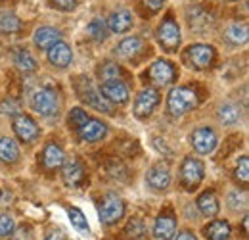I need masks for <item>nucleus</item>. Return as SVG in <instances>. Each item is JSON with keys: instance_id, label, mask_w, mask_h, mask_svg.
Wrapping results in <instances>:
<instances>
[{"instance_id": "nucleus-1", "label": "nucleus", "mask_w": 249, "mask_h": 240, "mask_svg": "<svg viewBox=\"0 0 249 240\" xmlns=\"http://www.w3.org/2000/svg\"><path fill=\"white\" fill-rule=\"evenodd\" d=\"M197 104H199L197 92L192 87H177L169 92V98H167L169 114L175 118H180L188 112H192L194 108H197Z\"/></svg>"}, {"instance_id": "nucleus-2", "label": "nucleus", "mask_w": 249, "mask_h": 240, "mask_svg": "<svg viewBox=\"0 0 249 240\" xmlns=\"http://www.w3.org/2000/svg\"><path fill=\"white\" fill-rule=\"evenodd\" d=\"M75 87H77L79 96L83 98V102H87L90 108L102 112V114H111V112H113V110H111V104L104 98V94L100 92V89L94 87L90 79H87V77L81 75V77L75 81Z\"/></svg>"}, {"instance_id": "nucleus-3", "label": "nucleus", "mask_w": 249, "mask_h": 240, "mask_svg": "<svg viewBox=\"0 0 249 240\" xmlns=\"http://www.w3.org/2000/svg\"><path fill=\"white\" fill-rule=\"evenodd\" d=\"M157 42L167 50V52H175L180 46V27L175 21L173 16H167L156 31Z\"/></svg>"}, {"instance_id": "nucleus-4", "label": "nucleus", "mask_w": 249, "mask_h": 240, "mask_svg": "<svg viewBox=\"0 0 249 240\" xmlns=\"http://www.w3.org/2000/svg\"><path fill=\"white\" fill-rule=\"evenodd\" d=\"M31 106L36 114L50 118V116H54V114L58 112V108H60V98H58L56 90L42 87V89H36L33 92Z\"/></svg>"}, {"instance_id": "nucleus-5", "label": "nucleus", "mask_w": 249, "mask_h": 240, "mask_svg": "<svg viewBox=\"0 0 249 240\" xmlns=\"http://www.w3.org/2000/svg\"><path fill=\"white\" fill-rule=\"evenodd\" d=\"M215 58L217 52L211 44H192L184 54V60L196 69H209L215 63Z\"/></svg>"}, {"instance_id": "nucleus-6", "label": "nucleus", "mask_w": 249, "mask_h": 240, "mask_svg": "<svg viewBox=\"0 0 249 240\" xmlns=\"http://www.w3.org/2000/svg\"><path fill=\"white\" fill-rule=\"evenodd\" d=\"M100 221L104 225H115L124 215V202L117 194H107L100 204Z\"/></svg>"}, {"instance_id": "nucleus-7", "label": "nucleus", "mask_w": 249, "mask_h": 240, "mask_svg": "<svg viewBox=\"0 0 249 240\" xmlns=\"http://www.w3.org/2000/svg\"><path fill=\"white\" fill-rule=\"evenodd\" d=\"M150 81L156 87H169L171 83H175L177 79V69L169 60H156L150 67Z\"/></svg>"}, {"instance_id": "nucleus-8", "label": "nucleus", "mask_w": 249, "mask_h": 240, "mask_svg": "<svg viewBox=\"0 0 249 240\" xmlns=\"http://www.w3.org/2000/svg\"><path fill=\"white\" fill-rule=\"evenodd\" d=\"M203 163L197 158H186L180 167V179L186 190H194L203 180Z\"/></svg>"}, {"instance_id": "nucleus-9", "label": "nucleus", "mask_w": 249, "mask_h": 240, "mask_svg": "<svg viewBox=\"0 0 249 240\" xmlns=\"http://www.w3.org/2000/svg\"><path fill=\"white\" fill-rule=\"evenodd\" d=\"M159 104V94L156 89H144L134 102V116L138 120H148Z\"/></svg>"}, {"instance_id": "nucleus-10", "label": "nucleus", "mask_w": 249, "mask_h": 240, "mask_svg": "<svg viewBox=\"0 0 249 240\" xmlns=\"http://www.w3.org/2000/svg\"><path fill=\"white\" fill-rule=\"evenodd\" d=\"M14 133L23 142H35L40 135V129H38V125L35 123L33 118L25 116V114H19V116L14 118Z\"/></svg>"}, {"instance_id": "nucleus-11", "label": "nucleus", "mask_w": 249, "mask_h": 240, "mask_svg": "<svg viewBox=\"0 0 249 240\" xmlns=\"http://www.w3.org/2000/svg\"><path fill=\"white\" fill-rule=\"evenodd\" d=\"M142 50H144V40L140 37H126L117 44L113 54L123 61H134L142 54Z\"/></svg>"}, {"instance_id": "nucleus-12", "label": "nucleus", "mask_w": 249, "mask_h": 240, "mask_svg": "<svg viewBox=\"0 0 249 240\" xmlns=\"http://www.w3.org/2000/svg\"><path fill=\"white\" fill-rule=\"evenodd\" d=\"M192 146L199 154H211L217 146V133L209 127H199L192 135Z\"/></svg>"}, {"instance_id": "nucleus-13", "label": "nucleus", "mask_w": 249, "mask_h": 240, "mask_svg": "<svg viewBox=\"0 0 249 240\" xmlns=\"http://www.w3.org/2000/svg\"><path fill=\"white\" fill-rule=\"evenodd\" d=\"M100 92L104 94V98L107 102H113V104H126L128 102V87L124 85L123 81H104Z\"/></svg>"}, {"instance_id": "nucleus-14", "label": "nucleus", "mask_w": 249, "mask_h": 240, "mask_svg": "<svg viewBox=\"0 0 249 240\" xmlns=\"http://www.w3.org/2000/svg\"><path fill=\"white\" fill-rule=\"evenodd\" d=\"M79 137L85 140V142H98L102 140L106 135H107V125L100 120H89L85 121L79 129H77Z\"/></svg>"}, {"instance_id": "nucleus-15", "label": "nucleus", "mask_w": 249, "mask_h": 240, "mask_svg": "<svg viewBox=\"0 0 249 240\" xmlns=\"http://www.w3.org/2000/svg\"><path fill=\"white\" fill-rule=\"evenodd\" d=\"M62 177H63V182L67 186H73L75 188V186H81L85 182L87 171H85V167H83V163L79 160H69V161L63 163Z\"/></svg>"}, {"instance_id": "nucleus-16", "label": "nucleus", "mask_w": 249, "mask_h": 240, "mask_svg": "<svg viewBox=\"0 0 249 240\" xmlns=\"http://www.w3.org/2000/svg\"><path fill=\"white\" fill-rule=\"evenodd\" d=\"M107 23V29L111 31V33H115V35H123L126 31H130V27L134 25V20H132V12H128V10H115V12H111V16H109V20L106 21Z\"/></svg>"}, {"instance_id": "nucleus-17", "label": "nucleus", "mask_w": 249, "mask_h": 240, "mask_svg": "<svg viewBox=\"0 0 249 240\" xmlns=\"http://www.w3.org/2000/svg\"><path fill=\"white\" fill-rule=\"evenodd\" d=\"M48 50V61L54 65V67H67L71 61H73V52H71V48L63 42V40H58V42H54L50 48H46Z\"/></svg>"}, {"instance_id": "nucleus-18", "label": "nucleus", "mask_w": 249, "mask_h": 240, "mask_svg": "<svg viewBox=\"0 0 249 240\" xmlns=\"http://www.w3.org/2000/svg\"><path fill=\"white\" fill-rule=\"evenodd\" d=\"M148 184L154 188V190H165L169 184H171V171H169V165L167 163H156L150 171H148Z\"/></svg>"}, {"instance_id": "nucleus-19", "label": "nucleus", "mask_w": 249, "mask_h": 240, "mask_svg": "<svg viewBox=\"0 0 249 240\" xmlns=\"http://www.w3.org/2000/svg\"><path fill=\"white\" fill-rule=\"evenodd\" d=\"M177 233V219L169 213H161L154 225V237L157 240H171Z\"/></svg>"}, {"instance_id": "nucleus-20", "label": "nucleus", "mask_w": 249, "mask_h": 240, "mask_svg": "<svg viewBox=\"0 0 249 240\" xmlns=\"http://www.w3.org/2000/svg\"><path fill=\"white\" fill-rule=\"evenodd\" d=\"M33 40H35V44L40 48V50H46V48H50L54 42H58V40H62V33L60 29H56V27H38V29L35 31V35H33Z\"/></svg>"}, {"instance_id": "nucleus-21", "label": "nucleus", "mask_w": 249, "mask_h": 240, "mask_svg": "<svg viewBox=\"0 0 249 240\" xmlns=\"http://www.w3.org/2000/svg\"><path fill=\"white\" fill-rule=\"evenodd\" d=\"M63 160H65V156H63V150L58 144H46V148L42 152V165H44V169L52 171V169L62 167Z\"/></svg>"}, {"instance_id": "nucleus-22", "label": "nucleus", "mask_w": 249, "mask_h": 240, "mask_svg": "<svg viewBox=\"0 0 249 240\" xmlns=\"http://www.w3.org/2000/svg\"><path fill=\"white\" fill-rule=\"evenodd\" d=\"M224 40L232 46H240V44H246L248 42V25L246 23H232L224 29Z\"/></svg>"}, {"instance_id": "nucleus-23", "label": "nucleus", "mask_w": 249, "mask_h": 240, "mask_svg": "<svg viewBox=\"0 0 249 240\" xmlns=\"http://www.w3.org/2000/svg\"><path fill=\"white\" fill-rule=\"evenodd\" d=\"M205 239L209 240H228L230 239V223L228 221H211L203 229Z\"/></svg>"}, {"instance_id": "nucleus-24", "label": "nucleus", "mask_w": 249, "mask_h": 240, "mask_svg": "<svg viewBox=\"0 0 249 240\" xmlns=\"http://www.w3.org/2000/svg\"><path fill=\"white\" fill-rule=\"evenodd\" d=\"M0 160L4 163H16L19 160V148L14 139L10 137L0 139Z\"/></svg>"}, {"instance_id": "nucleus-25", "label": "nucleus", "mask_w": 249, "mask_h": 240, "mask_svg": "<svg viewBox=\"0 0 249 240\" xmlns=\"http://www.w3.org/2000/svg\"><path fill=\"white\" fill-rule=\"evenodd\" d=\"M197 208H199V211H201L203 215L215 217L218 213V200H217V196H215V192L207 190V192L199 194V198H197Z\"/></svg>"}, {"instance_id": "nucleus-26", "label": "nucleus", "mask_w": 249, "mask_h": 240, "mask_svg": "<svg viewBox=\"0 0 249 240\" xmlns=\"http://www.w3.org/2000/svg\"><path fill=\"white\" fill-rule=\"evenodd\" d=\"M217 118L222 125H236L240 121V118H242V110L236 104H222L218 108Z\"/></svg>"}, {"instance_id": "nucleus-27", "label": "nucleus", "mask_w": 249, "mask_h": 240, "mask_svg": "<svg viewBox=\"0 0 249 240\" xmlns=\"http://www.w3.org/2000/svg\"><path fill=\"white\" fill-rule=\"evenodd\" d=\"M23 23L14 12H0V33L2 35H12L21 31Z\"/></svg>"}, {"instance_id": "nucleus-28", "label": "nucleus", "mask_w": 249, "mask_h": 240, "mask_svg": "<svg viewBox=\"0 0 249 240\" xmlns=\"http://www.w3.org/2000/svg\"><path fill=\"white\" fill-rule=\"evenodd\" d=\"M98 75L104 81H121V77L124 75V71L121 69V65L117 61H106L98 67Z\"/></svg>"}, {"instance_id": "nucleus-29", "label": "nucleus", "mask_w": 249, "mask_h": 240, "mask_svg": "<svg viewBox=\"0 0 249 240\" xmlns=\"http://www.w3.org/2000/svg\"><path fill=\"white\" fill-rule=\"evenodd\" d=\"M107 23L102 20V18H94L92 21L87 25V33H89V37L94 39L96 42H104L106 39H107Z\"/></svg>"}, {"instance_id": "nucleus-30", "label": "nucleus", "mask_w": 249, "mask_h": 240, "mask_svg": "<svg viewBox=\"0 0 249 240\" xmlns=\"http://www.w3.org/2000/svg\"><path fill=\"white\" fill-rule=\"evenodd\" d=\"M14 61H16V65H18L21 71H25V73L36 69V60L33 58L31 52L25 50V48H21V50H18V52L14 54Z\"/></svg>"}, {"instance_id": "nucleus-31", "label": "nucleus", "mask_w": 249, "mask_h": 240, "mask_svg": "<svg viewBox=\"0 0 249 240\" xmlns=\"http://www.w3.org/2000/svg\"><path fill=\"white\" fill-rule=\"evenodd\" d=\"M67 215H69V221H71V225L81 233V235H89L90 233V227H89V223H87V217L83 215V211L77 210V208H69L67 211Z\"/></svg>"}, {"instance_id": "nucleus-32", "label": "nucleus", "mask_w": 249, "mask_h": 240, "mask_svg": "<svg viewBox=\"0 0 249 240\" xmlns=\"http://www.w3.org/2000/svg\"><path fill=\"white\" fill-rule=\"evenodd\" d=\"M126 235H128L132 240L144 239V235H146V227H144V223H142L140 219H132V221L126 225Z\"/></svg>"}, {"instance_id": "nucleus-33", "label": "nucleus", "mask_w": 249, "mask_h": 240, "mask_svg": "<svg viewBox=\"0 0 249 240\" xmlns=\"http://www.w3.org/2000/svg\"><path fill=\"white\" fill-rule=\"evenodd\" d=\"M87 120H89V116H87V112H85L83 108H73V110L69 112V118H67L69 127H73V129H79Z\"/></svg>"}, {"instance_id": "nucleus-34", "label": "nucleus", "mask_w": 249, "mask_h": 240, "mask_svg": "<svg viewBox=\"0 0 249 240\" xmlns=\"http://www.w3.org/2000/svg\"><path fill=\"white\" fill-rule=\"evenodd\" d=\"M14 229H16V223H14L12 215L0 213V237H10V235H14Z\"/></svg>"}, {"instance_id": "nucleus-35", "label": "nucleus", "mask_w": 249, "mask_h": 240, "mask_svg": "<svg viewBox=\"0 0 249 240\" xmlns=\"http://www.w3.org/2000/svg\"><path fill=\"white\" fill-rule=\"evenodd\" d=\"M234 177L240 180V182H248L249 180V158L244 156L240 161H238V167L234 171Z\"/></svg>"}, {"instance_id": "nucleus-36", "label": "nucleus", "mask_w": 249, "mask_h": 240, "mask_svg": "<svg viewBox=\"0 0 249 240\" xmlns=\"http://www.w3.org/2000/svg\"><path fill=\"white\" fill-rule=\"evenodd\" d=\"M0 114L4 116H18L19 114V102L12 100V98H6L0 102Z\"/></svg>"}, {"instance_id": "nucleus-37", "label": "nucleus", "mask_w": 249, "mask_h": 240, "mask_svg": "<svg viewBox=\"0 0 249 240\" xmlns=\"http://www.w3.org/2000/svg\"><path fill=\"white\" fill-rule=\"evenodd\" d=\"M48 2H50L52 8L62 10V12H71V10H75L77 4H79V0H48Z\"/></svg>"}, {"instance_id": "nucleus-38", "label": "nucleus", "mask_w": 249, "mask_h": 240, "mask_svg": "<svg viewBox=\"0 0 249 240\" xmlns=\"http://www.w3.org/2000/svg\"><path fill=\"white\" fill-rule=\"evenodd\" d=\"M144 4H146L152 12H157V10H161V8H163L165 0H144Z\"/></svg>"}, {"instance_id": "nucleus-39", "label": "nucleus", "mask_w": 249, "mask_h": 240, "mask_svg": "<svg viewBox=\"0 0 249 240\" xmlns=\"http://www.w3.org/2000/svg\"><path fill=\"white\" fill-rule=\"evenodd\" d=\"M44 240H63V233L60 231V229H54V231L48 233V237H46Z\"/></svg>"}, {"instance_id": "nucleus-40", "label": "nucleus", "mask_w": 249, "mask_h": 240, "mask_svg": "<svg viewBox=\"0 0 249 240\" xmlns=\"http://www.w3.org/2000/svg\"><path fill=\"white\" fill-rule=\"evenodd\" d=\"M177 240H196V237L192 235V233H188V231H182L180 235H178V239Z\"/></svg>"}, {"instance_id": "nucleus-41", "label": "nucleus", "mask_w": 249, "mask_h": 240, "mask_svg": "<svg viewBox=\"0 0 249 240\" xmlns=\"http://www.w3.org/2000/svg\"><path fill=\"white\" fill-rule=\"evenodd\" d=\"M222 2H234V0H222Z\"/></svg>"}]
</instances>
